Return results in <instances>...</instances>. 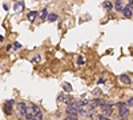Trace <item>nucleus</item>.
<instances>
[{"label":"nucleus","mask_w":133,"mask_h":120,"mask_svg":"<svg viewBox=\"0 0 133 120\" xmlns=\"http://www.w3.org/2000/svg\"><path fill=\"white\" fill-rule=\"evenodd\" d=\"M128 104L127 103H119V108H120V111H119V114L121 118H125V116H128L129 114V110H128Z\"/></svg>","instance_id":"obj_1"},{"label":"nucleus","mask_w":133,"mask_h":120,"mask_svg":"<svg viewBox=\"0 0 133 120\" xmlns=\"http://www.w3.org/2000/svg\"><path fill=\"white\" fill-rule=\"evenodd\" d=\"M101 111L104 112L105 115H111L112 114V104H101Z\"/></svg>","instance_id":"obj_2"},{"label":"nucleus","mask_w":133,"mask_h":120,"mask_svg":"<svg viewBox=\"0 0 133 120\" xmlns=\"http://www.w3.org/2000/svg\"><path fill=\"white\" fill-rule=\"evenodd\" d=\"M27 112H28V110H27V106L24 103H19V114H20V116H25Z\"/></svg>","instance_id":"obj_3"},{"label":"nucleus","mask_w":133,"mask_h":120,"mask_svg":"<svg viewBox=\"0 0 133 120\" xmlns=\"http://www.w3.org/2000/svg\"><path fill=\"white\" fill-rule=\"evenodd\" d=\"M13 9H15V12H21V11L24 9V3H23V1H17L16 4L13 5Z\"/></svg>","instance_id":"obj_4"},{"label":"nucleus","mask_w":133,"mask_h":120,"mask_svg":"<svg viewBox=\"0 0 133 120\" xmlns=\"http://www.w3.org/2000/svg\"><path fill=\"white\" fill-rule=\"evenodd\" d=\"M123 13H124V16H125V17H132V16H133L132 8H131V7H125V8L123 9Z\"/></svg>","instance_id":"obj_5"},{"label":"nucleus","mask_w":133,"mask_h":120,"mask_svg":"<svg viewBox=\"0 0 133 120\" xmlns=\"http://www.w3.org/2000/svg\"><path fill=\"white\" fill-rule=\"evenodd\" d=\"M120 82L121 83H124V84H131V77H129L128 75H121L120 76Z\"/></svg>","instance_id":"obj_6"},{"label":"nucleus","mask_w":133,"mask_h":120,"mask_svg":"<svg viewBox=\"0 0 133 120\" xmlns=\"http://www.w3.org/2000/svg\"><path fill=\"white\" fill-rule=\"evenodd\" d=\"M113 8H115L116 11H121V9H124V8H123V3H121L120 0H117L115 4H113Z\"/></svg>","instance_id":"obj_7"},{"label":"nucleus","mask_w":133,"mask_h":120,"mask_svg":"<svg viewBox=\"0 0 133 120\" xmlns=\"http://www.w3.org/2000/svg\"><path fill=\"white\" fill-rule=\"evenodd\" d=\"M36 16H37V12H36V11H31V12L28 13V20H29V21H33L35 19H36Z\"/></svg>","instance_id":"obj_8"},{"label":"nucleus","mask_w":133,"mask_h":120,"mask_svg":"<svg viewBox=\"0 0 133 120\" xmlns=\"http://www.w3.org/2000/svg\"><path fill=\"white\" fill-rule=\"evenodd\" d=\"M63 88H64V91H66V92H71L72 91V86L69 83H66V82L63 83Z\"/></svg>","instance_id":"obj_9"},{"label":"nucleus","mask_w":133,"mask_h":120,"mask_svg":"<svg viewBox=\"0 0 133 120\" xmlns=\"http://www.w3.org/2000/svg\"><path fill=\"white\" fill-rule=\"evenodd\" d=\"M4 111H5V114L7 115H11L12 114V108H11V104H4Z\"/></svg>","instance_id":"obj_10"},{"label":"nucleus","mask_w":133,"mask_h":120,"mask_svg":"<svg viewBox=\"0 0 133 120\" xmlns=\"http://www.w3.org/2000/svg\"><path fill=\"white\" fill-rule=\"evenodd\" d=\"M31 111H32L35 115H37L39 112H40V108H39V107L36 106V104H32V106H31Z\"/></svg>","instance_id":"obj_11"},{"label":"nucleus","mask_w":133,"mask_h":120,"mask_svg":"<svg viewBox=\"0 0 133 120\" xmlns=\"http://www.w3.org/2000/svg\"><path fill=\"white\" fill-rule=\"evenodd\" d=\"M48 20L52 21V23L56 21V20H57V15H56V13H48Z\"/></svg>","instance_id":"obj_12"},{"label":"nucleus","mask_w":133,"mask_h":120,"mask_svg":"<svg viewBox=\"0 0 133 120\" xmlns=\"http://www.w3.org/2000/svg\"><path fill=\"white\" fill-rule=\"evenodd\" d=\"M97 106H101V102H100L99 99L93 100V102L91 103V110H92V108H95V107H97Z\"/></svg>","instance_id":"obj_13"},{"label":"nucleus","mask_w":133,"mask_h":120,"mask_svg":"<svg viewBox=\"0 0 133 120\" xmlns=\"http://www.w3.org/2000/svg\"><path fill=\"white\" fill-rule=\"evenodd\" d=\"M40 17H41V20L48 19V11H47V9H43V12L40 13Z\"/></svg>","instance_id":"obj_14"},{"label":"nucleus","mask_w":133,"mask_h":120,"mask_svg":"<svg viewBox=\"0 0 133 120\" xmlns=\"http://www.w3.org/2000/svg\"><path fill=\"white\" fill-rule=\"evenodd\" d=\"M64 120H77V115H68Z\"/></svg>","instance_id":"obj_15"},{"label":"nucleus","mask_w":133,"mask_h":120,"mask_svg":"<svg viewBox=\"0 0 133 120\" xmlns=\"http://www.w3.org/2000/svg\"><path fill=\"white\" fill-rule=\"evenodd\" d=\"M104 7H105L107 9H112V7H113V5H112V3H111V1H105V3H104Z\"/></svg>","instance_id":"obj_16"},{"label":"nucleus","mask_w":133,"mask_h":120,"mask_svg":"<svg viewBox=\"0 0 133 120\" xmlns=\"http://www.w3.org/2000/svg\"><path fill=\"white\" fill-rule=\"evenodd\" d=\"M127 104L129 107H133V98H129L128 100H127Z\"/></svg>","instance_id":"obj_17"},{"label":"nucleus","mask_w":133,"mask_h":120,"mask_svg":"<svg viewBox=\"0 0 133 120\" xmlns=\"http://www.w3.org/2000/svg\"><path fill=\"white\" fill-rule=\"evenodd\" d=\"M64 102H65V103L69 106V104H72V103H73V99H72V98H66V99L64 100Z\"/></svg>","instance_id":"obj_18"},{"label":"nucleus","mask_w":133,"mask_h":120,"mask_svg":"<svg viewBox=\"0 0 133 120\" xmlns=\"http://www.w3.org/2000/svg\"><path fill=\"white\" fill-rule=\"evenodd\" d=\"M36 119H37V120H41V119H43V114H41V112H39V114L36 115Z\"/></svg>","instance_id":"obj_19"},{"label":"nucleus","mask_w":133,"mask_h":120,"mask_svg":"<svg viewBox=\"0 0 133 120\" xmlns=\"http://www.w3.org/2000/svg\"><path fill=\"white\" fill-rule=\"evenodd\" d=\"M97 120H109V119L105 118V116H99V118H97Z\"/></svg>","instance_id":"obj_20"},{"label":"nucleus","mask_w":133,"mask_h":120,"mask_svg":"<svg viewBox=\"0 0 133 120\" xmlns=\"http://www.w3.org/2000/svg\"><path fill=\"white\" fill-rule=\"evenodd\" d=\"M13 45H15V48H16V49H19V48L21 47V45H20V43H17V41H16V43H15Z\"/></svg>","instance_id":"obj_21"},{"label":"nucleus","mask_w":133,"mask_h":120,"mask_svg":"<svg viewBox=\"0 0 133 120\" xmlns=\"http://www.w3.org/2000/svg\"><path fill=\"white\" fill-rule=\"evenodd\" d=\"M77 61H79V64H84V59H81V56H80V59Z\"/></svg>","instance_id":"obj_22"},{"label":"nucleus","mask_w":133,"mask_h":120,"mask_svg":"<svg viewBox=\"0 0 133 120\" xmlns=\"http://www.w3.org/2000/svg\"><path fill=\"white\" fill-rule=\"evenodd\" d=\"M5 103H7V104H11V106H12V104H13L15 102H13V100H7V102H5Z\"/></svg>","instance_id":"obj_23"},{"label":"nucleus","mask_w":133,"mask_h":120,"mask_svg":"<svg viewBox=\"0 0 133 120\" xmlns=\"http://www.w3.org/2000/svg\"><path fill=\"white\" fill-rule=\"evenodd\" d=\"M128 7H131V8H133V0H131V1H129V5Z\"/></svg>","instance_id":"obj_24"},{"label":"nucleus","mask_w":133,"mask_h":120,"mask_svg":"<svg viewBox=\"0 0 133 120\" xmlns=\"http://www.w3.org/2000/svg\"><path fill=\"white\" fill-rule=\"evenodd\" d=\"M3 40H4V37H3V36H0V41H3Z\"/></svg>","instance_id":"obj_25"},{"label":"nucleus","mask_w":133,"mask_h":120,"mask_svg":"<svg viewBox=\"0 0 133 120\" xmlns=\"http://www.w3.org/2000/svg\"><path fill=\"white\" fill-rule=\"evenodd\" d=\"M31 120H37V119H35V118H33V119H31Z\"/></svg>","instance_id":"obj_26"}]
</instances>
